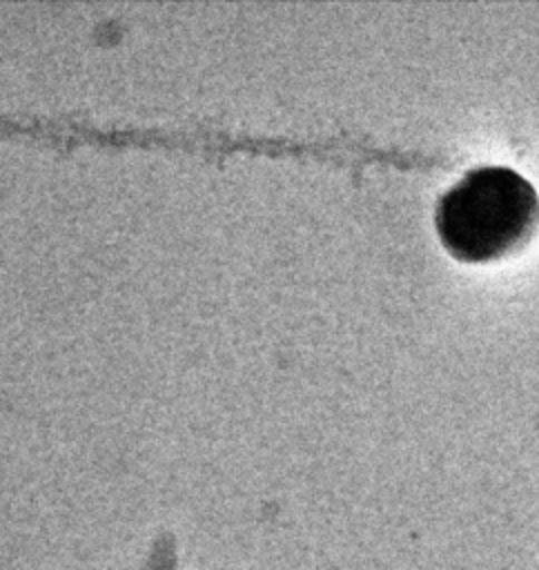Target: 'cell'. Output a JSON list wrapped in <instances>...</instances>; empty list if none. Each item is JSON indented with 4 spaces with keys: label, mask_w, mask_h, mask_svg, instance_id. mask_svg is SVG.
I'll use <instances>...</instances> for the list:
<instances>
[{
    "label": "cell",
    "mask_w": 539,
    "mask_h": 570,
    "mask_svg": "<svg viewBox=\"0 0 539 570\" xmlns=\"http://www.w3.org/2000/svg\"><path fill=\"white\" fill-rule=\"evenodd\" d=\"M432 227L443 252L457 263H494L535 238L539 191L508 165H477L439 194Z\"/></svg>",
    "instance_id": "1"
}]
</instances>
